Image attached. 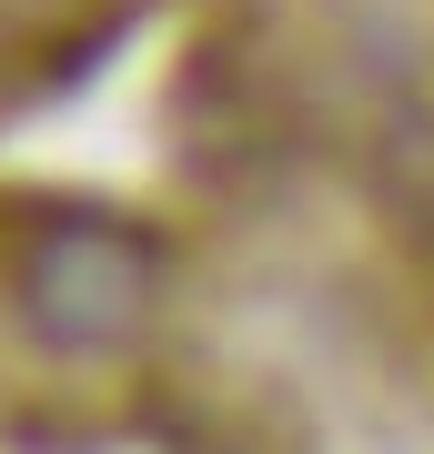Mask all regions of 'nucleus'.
I'll use <instances>...</instances> for the list:
<instances>
[{
    "label": "nucleus",
    "mask_w": 434,
    "mask_h": 454,
    "mask_svg": "<svg viewBox=\"0 0 434 454\" xmlns=\"http://www.w3.org/2000/svg\"><path fill=\"white\" fill-rule=\"evenodd\" d=\"M162 293V262L131 223H101V212H71V223H51L31 262H20V313L61 343V354H112V343L142 333Z\"/></svg>",
    "instance_id": "1"
},
{
    "label": "nucleus",
    "mask_w": 434,
    "mask_h": 454,
    "mask_svg": "<svg viewBox=\"0 0 434 454\" xmlns=\"http://www.w3.org/2000/svg\"><path fill=\"white\" fill-rule=\"evenodd\" d=\"M384 172H394V192H404V202H414L424 223H434V121H414V131H404Z\"/></svg>",
    "instance_id": "2"
}]
</instances>
